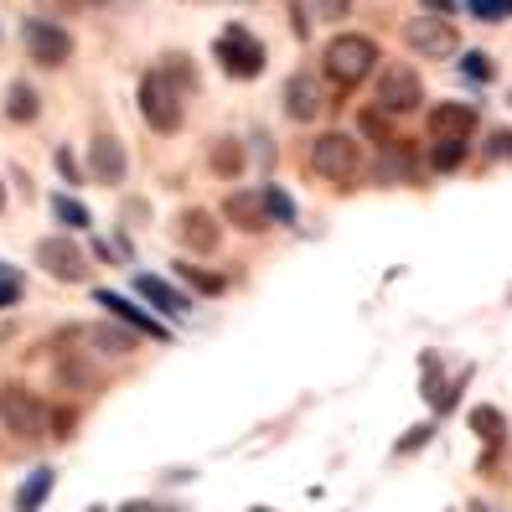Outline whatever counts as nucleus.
Segmentation results:
<instances>
[{
    "mask_svg": "<svg viewBox=\"0 0 512 512\" xmlns=\"http://www.w3.org/2000/svg\"><path fill=\"white\" fill-rule=\"evenodd\" d=\"M26 52H32V63H42V68H63L73 57V37L52 21H26Z\"/></svg>",
    "mask_w": 512,
    "mask_h": 512,
    "instance_id": "nucleus-9",
    "label": "nucleus"
},
{
    "mask_svg": "<svg viewBox=\"0 0 512 512\" xmlns=\"http://www.w3.org/2000/svg\"><path fill=\"white\" fill-rule=\"evenodd\" d=\"M99 306H109V316H119V321H130L135 331H145V337H166V331L150 321L140 306H130V300H119V295H109V290H99Z\"/></svg>",
    "mask_w": 512,
    "mask_h": 512,
    "instance_id": "nucleus-17",
    "label": "nucleus"
},
{
    "mask_svg": "<svg viewBox=\"0 0 512 512\" xmlns=\"http://www.w3.org/2000/svg\"><path fill=\"white\" fill-rule=\"evenodd\" d=\"M52 481H57V471H52V466H42V471L26 476V487L16 492V512H37V507L52 497Z\"/></svg>",
    "mask_w": 512,
    "mask_h": 512,
    "instance_id": "nucleus-18",
    "label": "nucleus"
},
{
    "mask_svg": "<svg viewBox=\"0 0 512 512\" xmlns=\"http://www.w3.org/2000/svg\"><path fill=\"white\" fill-rule=\"evenodd\" d=\"M419 99H425V83H419L409 63H394L378 73V114H409L419 109Z\"/></svg>",
    "mask_w": 512,
    "mask_h": 512,
    "instance_id": "nucleus-6",
    "label": "nucleus"
},
{
    "mask_svg": "<svg viewBox=\"0 0 512 512\" xmlns=\"http://www.w3.org/2000/svg\"><path fill=\"white\" fill-rule=\"evenodd\" d=\"M471 430L487 440V445H497L502 430H507V419H502V409H492V404H476V409H471Z\"/></svg>",
    "mask_w": 512,
    "mask_h": 512,
    "instance_id": "nucleus-21",
    "label": "nucleus"
},
{
    "mask_svg": "<svg viewBox=\"0 0 512 512\" xmlns=\"http://www.w3.org/2000/svg\"><path fill=\"white\" fill-rule=\"evenodd\" d=\"M176 275H182L192 290H202V295H218V290H223V280L207 275V269H197V264H176Z\"/></svg>",
    "mask_w": 512,
    "mask_h": 512,
    "instance_id": "nucleus-25",
    "label": "nucleus"
},
{
    "mask_svg": "<svg viewBox=\"0 0 512 512\" xmlns=\"http://www.w3.org/2000/svg\"><path fill=\"white\" fill-rule=\"evenodd\" d=\"M461 68H466V73H471L476 83H487V78H492V63H487V52H466V63H461Z\"/></svg>",
    "mask_w": 512,
    "mask_h": 512,
    "instance_id": "nucleus-31",
    "label": "nucleus"
},
{
    "mask_svg": "<svg viewBox=\"0 0 512 512\" xmlns=\"http://www.w3.org/2000/svg\"><path fill=\"white\" fill-rule=\"evenodd\" d=\"M213 171H223V176L244 171V145H238V140H218L213 145Z\"/></svg>",
    "mask_w": 512,
    "mask_h": 512,
    "instance_id": "nucleus-23",
    "label": "nucleus"
},
{
    "mask_svg": "<svg viewBox=\"0 0 512 512\" xmlns=\"http://www.w3.org/2000/svg\"><path fill=\"white\" fill-rule=\"evenodd\" d=\"M140 114L156 135L182 130V88L171 83V73H145L140 78Z\"/></svg>",
    "mask_w": 512,
    "mask_h": 512,
    "instance_id": "nucleus-2",
    "label": "nucleus"
},
{
    "mask_svg": "<svg viewBox=\"0 0 512 512\" xmlns=\"http://www.w3.org/2000/svg\"><path fill=\"white\" fill-rule=\"evenodd\" d=\"M404 42L419 57H456L461 52V37H456V26H450L445 16H409L404 21Z\"/></svg>",
    "mask_w": 512,
    "mask_h": 512,
    "instance_id": "nucleus-5",
    "label": "nucleus"
},
{
    "mask_svg": "<svg viewBox=\"0 0 512 512\" xmlns=\"http://www.w3.org/2000/svg\"><path fill=\"white\" fill-rule=\"evenodd\" d=\"M373 68H378V47L368 37L347 32V37H331L326 42V73H331V83H337V88L363 83Z\"/></svg>",
    "mask_w": 512,
    "mask_h": 512,
    "instance_id": "nucleus-1",
    "label": "nucleus"
},
{
    "mask_svg": "<svg viewBox=\"0 0 512 512\" xmlns=\"http://www.w3.org/2000/svg\"><path fill=\"white\" fill-rule=\"evenodd\" d=\"M57 171H63L68 182H83V176H78V166H73V156H68V150H57Z\"/></svg>",
    "mask_w": 512,
    "mask_h": 512,
    "instance_id": "nucleus-35",
    "label": "nucleus"
},
{
    "mask_svg": "<svg viewBox=\"0 0 512 512\" xmlns=\"http://www.w3.org/2000/svg\"><path fill=\"white\" fill-rule=\"evenodd\" d=\"M321 109H326V88H321V78L295 73V78L285 83V114L295 119V125H306V119H316Z\"/></svg>",
    "mask_w": 512,
    "mask_h": 512,
    "instance_id": "nucleus-10",
    "label": "nucleus"
},
{
    "mask_svg": "<svg viewBox=\"0 0 512 512\" xmlns=\"http://www.w3.org/2000/svg\"><path fill=\"white\" fill-rule=\"evenodd\" d=\"M466 161V140H435L430 145V166L435 171H456Z\"/></svg>",
    "mask_w": 512,
    "mask_h": 512,
    "instance_id": "nucleus-22",
    "label": "nucleus"
},
{
    "mask_svg": "<svg viewBox=\"0 0 512 512\" xmlns=\"http://www.w3.org/2000/svg\"><path fill=\"white\" fill-rule=\"evenodd\" d=\"M83 337L94 342L99 352H109V357H125V352H135V331H125V326H88Z\"/></svg>",
    "mask_w": 512,
    "mask_h": 512,
    "instance_id": "nucleus-19",
    "label": "nucleus"
},
{
    "mask_svg": "<svg viewBox=\"0 0 512 512\" xmlns=\"http://www.w3.org/2000/svg\"><path fill=\"white\" fill-rule=\"evenodd\" d=\"M430 435H435V425H414V430H409V435H404L394 450H399V456H409V450H419V445H425Z\"/></svg>",
    "mask_w": 512,
    "mask_h": 512,
    "instance_id": "nucleus-30",
    "label": "nucleus"
},
{
    "mask_svg": "<svg viewBox=\"0 0 512 512\" xmlns=\"http://www.w3.org/2000/svg\"><path fill=\"white\" fill-rule=\"evenodd\" d=\"M176 233H182V244L197 249V254H213L223 228L213 223V213H202V207H192V213H182V223H176Z\"/></svg>",
    "mask_w": 512,
    "mask_h": 512,
    "instance_id": "nucleus-13",
    "label": "nucleus"
},
{
    "mask_svg": "<svg viewBox=\"0 0 512 512\" xmlns=\"http://www.w3.org/2000/svg\"><path fill=\"white\" fill-rule=\"evenodd\" d=\"M363 135H373L378 145H394V135H388V119L378 109H363Z\"/></svg>",
    "mask_w": 512,
    "mask_h": 512,
    "instance_id": "nucleus-28",
    "label": "nucleus"
},
{
    "mask_svg": "<svg viewBox=\"0 0 512 512\" xmlns=\"http://www.w3.org/2000/svg\"><path fill=\"white\" fill-rule=\"evenodd\" d=\"M373 176H378V182H388V187H409V182H414L409 150H404V145H383V156H378Z\"/></svg>",
    "mask_w": 512,
    "mask_h": 512,
    "instance_id": "nucleus-16",
    "label": "nucleus"
},
{
    "mask_svg": "<svg viewBox=\"0 0 512 512\" xmlns=\"http://www.w3.org/2000/svg\"><path fill=\"white\" fill-rule=\"evenodd\" d=\"M476 11V21H507L512 16V0H466Z\"/></svg>",
    "mask_w": 512,
    "mask_h": 512,
    "instance_id": "nucleus-26",
    "label": "nucleus"
},
{
    "mask_svg": "<svg viewBox=\"0 0 512 512\" xmlns=\"http://www.w3.org/2000/svg\"><path fill=\"white\" fill-rule=\"evenodd\" d=\"M218 63L228 78H259L264 73V47L244 32V26H223L218 37Z\"/></svg>",
    "mask_w": 512,
    "mask_h": 512,
    "instance_id": "nucleus-7",
    "label": "nucleus"
},
{
    "mask_svg": "<svg viewBox=\"0 0 512 512\" xmlns=\"http://www.w3.org/2000/svg\"><path fill=\"white\" fill-rule=\"evenodd\" d=\"M476 130V104H435L430 109V140H471Z\"/></svg>",
    "mask_w": 512,
    "mask_h": 512,
    "instance_id": "nucleus-12",
    "label": "nucleus"
},
{
    "mask_svg": "<svg viewBox=\"0 0 512 512\" xmlns=\"http://www.w3.org/2000/svg\"><path fill=\"white\" fill-rule=\"evenodd\" d=\"M425 11L430 16H450V11H456V0H425Z\"/></svg>",
    "mask_w": 512,
    "mask_h": 512,
    "instance_id": "nucleus-36",
    "label": "nucleus"
},
{
    "mask_svg": "<svg viewBox=\"0 0 512 512\" xmlns=\"http://www.w3.org/2000/svg\"><path fill=\"white\" fill-rule=\"evenodd\" d=\"M347 11H352V0H316V16H326V21H337Z\"/></svg>",
    "mask_w": 512,
    "mask_h": 512,
    "instance_id": "nucleus-33",
    "label": "nucleus"
},
{
    "mask_svg": "<svg viewBox=\"0 0 512 512\" xmlns=\"http://www.w3.org/2000/svg\"><path fill=\"white\" fill-rule=\"evenodd\" d=\"M0 419H6V430H11V435L37 440V435L47 430V404L32 394V388L6 383V388H0Z\"/></svg>",
    "mask_w": 512,
    "mask_h": 512,
    "instance_id": "nucleus-3",
    "label": "nucleus"
},
{
    "mask_svg": "<svg viewBox=\"0 0 512 512\" xmlns=\"http://www.w3.org/2000/svg\"><path fill=\"white\" fill-rule=\"evenodd\" d=\"M0 207H6V182H0Z\"/></svg>",
    "mask_w": 512,
    "mask_h": 512,
    "instance_id": "nucleus-37",
    "label": "nucleus"
},
{
    "mask_svg": "<svg viewBox=\"0 0 512 512\" xmlns=\"http://www.w3.org/2000/svg\"><path fill=\"white\" fill-rule=\"evenodd\" d=\"M37 88L32 83H11V99H6V114L16 119V125H32V119H37Z\"/></svg>",
    "mask_w": 512,
    "mask_h": 512,
    "instance_id": "nucleus-20",
    "label": "nucleus"
},
{
    "mask_svg": "<svg viewBox=\"0 0 512 512\" xmlns=\"http://www.w3.org/2000/svg\"><path fill=\"white\" fill-rule=\"evenodd\" d=\"M223 218H228L233 228H244V233H264V228H269L264 202H259V197H249V192H233V197L223 202Z\"/></svg>",
    "mask_w": 512,
    "mask_h": 512,
    "instance_id": "nucleus-14",
    "label": "nucleus"
},
{
    "mask_svg": "<svg viewBox=\"0 0 512 512\" xmlns=\"http://www.w3.org/2000/svg\"><path fill=\"white\" fill-rule=\"evenodd\" d=\"M254 512H269V507H254Z\"/></svg>",
    "mask_w": 512,
    "mask_h": 512,
    "instance_id": "nucleus-39",
    "label": "nucleus"
},
{
    "mask_svg": "<svg viewBox=\"0 0 512 512\" xmlns=\"http://www.w3.org/2000/svg\"><path fill=\"white\" fill-rule=\"evenodd\" d=\"M21 300V275H11L6 264H0V306H16Z\"/></svg>",
    "mask_w": 512,
    "mask_h": 512,
    "instance_id": "nucleus-29",
    "label": "nucleus"
},
{
    "mask_svg": "<svg viewBox=\"0 0 512 512\" xmlns=\"http://www.w3.org/2000/svg\"><path fill=\"white\" fill-rule=\"evenodd\" d=\"M259 202H264V218H275V223H295V202H290L280 187H264V192H259Z\"/></svg>",
    "mask_w": 512,
    "mask_h": 512,
    "instance_id": "nucleus-24",
    "label": "nucleus"
},
{
    "mask_svg": "<svg viewBox=\"0 0 512 512\" xmlns=\"http://www.w3.org/2000/svg\"><path fill=\"white\" fill-rule=\"evenodd\" d=\"M311 171L326 176V182H352L357 176V140L331 130V135H316L311 140Z\"/></svg>",
    "mask_w": 512,
    "mask_h": 512,
    "instance_id": "nucleus-4",
    "label": "nucleus"
},
{
    "mask_svg": "<svg viewBox=\"0 0 512 512\" xmlns=\"http://www.w3.org/2000/svg\"><path fill=\"white\" fill-rule=\"evenodd\" d=\"M487 156H497V161H512V130H497V135L487 140Z\"/></svg>",
    "mask_w": 512,
    "mask_h": 512,
    "instance_id": "nucleus-32",
    "label": "nucleus"
},
{
    "mask_svg": "<svg viewBox=\"0 0 512 512\" xmlns=\"http://www.w3.org/2000/svg\"><path fill=\"white\" fill-rule=\"evenodd\" d=\"M52 213L63 218L68 228H88V213H83V207H78L73 197H52Z\"/></svg>",
    "mask_w": 512,
    "mask_h": 512,
    "instance_id": "nucleus-27",
    "label": "nucleus"
},
{
    "mask_svg": "<svg viewBox=\"0 0 512 512\" xmlns=\"http://www.w3.org/2000/svg\"><path fill=\"white\" fill-rule=\"evenodd\" d=\"M135 290H140L156 311H166V316H187V311H192V300H187L182 290H171L166 280H156V275H140V280H135Z\"/></svg>",
    "mask_w": 512,
    "mask_h": 512,
    "instance_id": "nucleus-15",
    "label": "nucleus"
},
{
    "mask_svg": "<svg viewBox=\"0 0 512 512\" xmlns=\"http://www.w3.org/2000/svg\"><path fill=\"white\" fill-rule=\"evenodd\" d=\"M88 512H104V507H88Z\"/></svg>",
    "mask_w": 512,
    "mask_h": 512,
    "instance_id": "nucleus-38",
    "label": "nucleus"
},
{
    "mask_svg": "<svg viewBox=\"0 0 512 512\" xmlns=\"http://www.w3.org/2000/svg\"><path fill=\"white\" fill-rule=\"evenodd\" d=\"M37 264L47 269L52 280H63V285H83L88 280V254L73 244V238H42V244H37Z\"/></svg>",
    "mask_w": 512,
    "mask_h": 512,
    "instance_id": "nucleus-8",
    "label": "nucleus"
},
{
    "mask_svg": "<svg viewBox=\"0 0 512 512\" xmlns=\"http://www.w3.org/2000/svg\"><path fill=\"white\" fill-rule=\"evenodd\" d=\"M88 176L104 182V187L125 182V145H119L114 135H94V140H88Z\"/></svg>",
    "mask_w": 512,
    "mask_h": 512,
    "instance_id": "nucleus-11",
    "label": "nucleus"
},
{
    "mask_svg": "<svg viewBox=\"0 0 512 512\" xmlns=\"http://www.w3.org/2000/svg\"><path fill=\"white\" fill-rule=\"evenodd\" d=\"M119 512H182V507H166V502H125Z\"/></svg>",
    "mask_w": 512,
    "mask_h": 512,
    "instance_id": "nucleus-34",
    "label": "nucleus"
}]
</instances>
